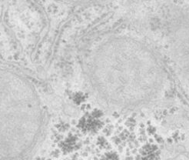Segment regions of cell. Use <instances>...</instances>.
<instances>
[{"mask_svg": "<svg viewBox=\"0 0 189 160\" xmlns=\"http://www.w3.org/2000/svg\"><path fill=\"white\" fill-rule=\"evenodd\" d=\"M102 160H118V157L114 152H108L104 155Z\"/></svg>", "mask_w": 189, "mask_h": 160, "instance_id": "2", "label": "cell"}, {"mask_svg": "<svg viewBox=\"0 0 189 160\" xmlns=\"http://www.w3.org/2000/svg\"><path fill=\"white\" fill-rule=\"evenodd\" d=\"M48 160H50V159H48Z\"/></svg>", "mask_w": 189, "mask_h": 160, "instance_id": "3", "label": "cell"}, {"mask_svg": "<svg viewBox=\"0 0 189 160\" xmlns=\"http://www.w3.org/2000/svg\"><path fill=\"white\" fill-rule=\"evenodd\" d=\"M76 145V140L73 136L67 138L65 140L63 141L61 143V149L63 152H69L73 150Z\"/></svg>", "mask_w": 189, "mask_h": 160, "instance_id": "1", "label": "cell"}]
</instances>
